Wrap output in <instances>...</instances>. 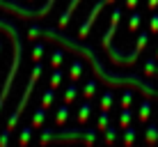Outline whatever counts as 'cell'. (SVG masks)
Listing matches in <instances>:
<instances>
[{"label":"cell","mask_w":158,"mask_h":147,"mask_svg":"<svg viewBox=\"0 0 158 147\" xmlns=\"http://www.w3.org/2000/svg\"><path fill=\"white\" fill-rule=\"evenodd\" d=\"M149 110H151V108H149V101H144L142 106H140V119H142V122H144V119H149Z\"/></svg>","instance_id":"cell-23"},{"label":"cell","mask_w":158,"mask_h":147,"mask_svg":"<svg viewBox=\"0 0 158 147\" xmlns=\"http://www.w3.org/2000/svg\"><path fill=\"white\" fill-rule=\"evenodd\" d=\"M41 78V64L37 62L35 64V69H32V74H30V80H28V88H25V92H23V97H21V101H19V106L14 108V113L9 115V119H7V131H14L16 129V122L21 119V115H23V108L28 106V101H30V94H32V90H35V83Z\"/></svg>","instance_id":"cell-4"},{"label":"cell","mask_w":158,"mask_h":147,"mask_svg":"<svg viewBox=\"0 0 158 147\" xmlns=\"http://www.w3.org/2000/svg\"><path fill=\"white\" fill-rule=\"evenodd\" d=\"M67 117H69V103H64V106H60V108H57L55 124H57V127H60V124H64V122H67Z\"/></svg>","instance_id":"cell-9"},{"label":"cell","mask_w":158,"mask_h":147,"mask_svg":"<svg viewBox=\"0 0 158 147\" xmlns=\"http://www.w3.org/2000/svg\"><path fill=\"white\" fill-rule=\"evenodd\" d=\"M28 35L32 37V39H37V37H46L48 41H55V44H62V46H67L69 51H73V53H80L87 62H92L94 64V74L99 76L101 80H106V83H110V85H140L147 94H154V88L151 85H147L142 83V80L138 78V76H112L110 71H106V69L101 67V62H99V58H96V53L92 51V48H87L83 44H78V41H71V39H67V37L62 35V32H55V30H48V28H35L32 25Z\"/></svg>","instance_id":"cell-1"},{"label":"cell","mask_w":158,"mask_h":147,"mask_svg":"<svg viewBox=\"0 0 158 147\" xmlns=\"http://www.w3.org/2000/svg\"><path fill=\"white\" fill-rule=\"evenodd\" d=\"M62 76H64V74H62V71H60V67H57V69H55V71H53V74H51V88H53V90H57V88H60V85H62Z\"/></svg>","instance_id":"cell-16"},{"label":"cell","mask_w":158,"mask_h":147,"mask_svg":"<svg viewBox=\"0 0 158 147\" xmlns=\"http://www.w3.org/2000/svg\"><path fill=\"white\" fill-rule=\"evenodd\" d=\"M9 133H12V131H7V129H5V133L0 136V147H5V145H7V140H9Z\"/></svg>","instance_id":"cell-27"},{"label":"cell","mask_w":158,"mask_h":147,"mask_svg":"<svg viewBox=\"0 0 158 147\" xmlns=\"http://www.w3.org/2000/svg\"><path fill=\"white\" fill-rule=\"evenodd\" d=\"M0 30L7 32V35L12 37V44H14V60H12V67H9L7 80H5V88H2V92H0V110H2V103L9 97L12 83H14L16 76H19V67H21V37H19V32H16V25L9 23V21H5V19H0Z\"/></svg>","instance_id":"cell-3"},{"label":"cell","mask_w":158,"mask_h":147,"mask_svg":"<svg viewBox=\"0 0 158 147\" xmlns=\"http://www.w3.org/2000/svg\"><path fill=\"white\" fill-rule=\"evenodd\" d=\"M55 5V0H46V5L39 9H28L23 7V5L14 2V0H0V7L7 9V12H14L16 16H21V19H44L48 12H51V7Z\"/></svg>","instance_id":"cell-5"},{"label":"cell","mask_w":158,"mask_h":147,"mask_svg":"<svg viewBox=\"0 0 158 147\" xmlns=\"http://www.w3.org/2000/svg\"><path fill=\"white\" fill-rule=\"evenodd\" d=\"M151 30L158 32V16H154V19H151Z\"/></svg>","instance_id":"cell-29"},{"label":"cell","mask_w":158,"mask_h":147,"mask_svg":"<svg viewBox=\"0 0 158 147\" xmlns=\"http://www.w3.org/2000/svg\"><path fill=\"white\" fill-rule=\"evenodd\" d=\"M53 101H55V90H46V92H44V99H41V106L44 108H46V110H48V108H51L53 106Z\"/></svg>","instance_id":"cell-10"},{"label":"cell","mask_w":158,"mask_h":147,"mask_svg":"<svg viewBox=\"0 0 158 147\" xmlns=\"http://www.w3.org/2000/svg\"><path fill=\"white\" fill-rule=\"evenodd\" d=\"M156 136H158V127H149V133H147V140H149V143H154V140H156Z\"/></svg>","instance_id":"cell-26"},{"label":"cell","mask_w":158,"mask_h":147,"mask_svg":"<svg viewBox=\"0 0 158 147\" xmlns=\"http://www.w3.org/2000/svg\"><path fill=\"white\" fill-rule=\"evenodd\" d=\"M94 92H96V83H94V80H87V83H85V88H83L85 99H92V97H94Z\"/></svg>","instance_id":"cell-17"},{"label":"cell","mask_w":158,"mask_h":147,"mask_svg":"<svg viewBox=\"0 0 158 147\" xmlns=\"http://www.w3.org/2000/svg\"><path fill=\"white\" fill-rule=\"evenodd\" d=\"M96 143V131L94 129H83V127H76V129H60V131H51V129H44L39 143Z\"/></svg>","instance_id":"cell-2"},{"label":"cell","mask_w":158,"mask_h":147,"mask_svg":"<svg viewBox=\"0 0 158 147\" xmlns=\"http://www.w3.org/2000/svg\"><path fill=\"white\" fill-rule=\"evenodd\" d=\"M110 106H112V92L106 90V94L101 99V110H110Z\"/></svg>","instance_id":"cell-19"},{"label":"cell","mask_w":158,"mask_h":147,"mask_svg":"<svg viewBox=\"0 0 158 147\" xmlns=\"http://www.w3.org/2000/svg\"><path fill=\"white\" fill-rule=\"evenodd\" d=\"M41 58H44V46H41V44H37L35 48H32V60H35V62H39Z\"/></svg>","instance_id":"cell-22"},{"label":"cell","mask_w":158,"mask_h":147,"mask_svg":"<svg viewBox=\"0 0 158 147\" xmlns=\"http://www.w3.org/2000/svg\"><path fill=\"white\" fill-rule=\"evenodd\" d=\"M83 2V0H69V5H67V9L62 12V16H60V28H64V25L69 23V19H71V14L76 12V7Z\"/></svg>","instance_id":"cell-7"},{"label":"cell","mask_w":158,"mask_h":147,"mask_svg":"<svg viewBox=\"0 0 158 147\" xmlns=\"http://www.w3.org/2000/svg\"><path fill=\"white\" fill-rule=\"evenodd\" d=\"M115 138H117V131L108 127V129H106V143H115Z\"/></svg>","instance_id":"cell-25"},{"label":"cell","mask_w":158,"mask_h":147,"mask_svg":"<svg viewBox=\"0 0 158 147\" xmlns=\"http://www.w3.org/2000/svg\"><path fill=\"white\" fill-rule=\"evenodd\" d=\"M32 131H35V127H23V131H21V138H19V145H28L30 138H32Z\"/></svg>","instance_id":"cell-13"},{"label":"cell","mask_w":158,"mask_h":147,"mask_svg":"<svg viewBox=\"0 0 158 147\" xmlns=\"http://www.w3.org/2000/svg\"><path fill=\"white\" fill-rule=\"evenodd\" d=\"M76 97H78V88H76V85L71 83L67 88V92H64V103H73L76 101Z\"/></svg>","instance_id":"cell-14"},{"label":"cell","mask_w":158,"mask_h":147,"mask_svg":"<svg viewBox=\"0 0 158 147\" xmlns=\"http://www.w3.org/2000/svg\"><path fill=\"white\" fill-rule=\"evenodd\" d=\"M135 5H138V0H126V7H128V9H133Z\"/></svg>","instance_id":"cell-30"},{"label":"cell","mask_w":158,"mask_h":147,"mask_svg":"<svg viewBox=\"0 0 158 147\" xmlns=\"http://www.w3.org/2000/svg\"><path fill=\"white\" fill-rule=\"evenodd\" d=\"M89 113H92V106H89V99H87L85 103H80V108H78V122H80V124H83V122H87Z\"/></svg>","instance_id":"cell-8"},{"label":"cell","mask_w":158,"mask_h":147,"mask_svg":"<svg viewBox=\"0 0 158 147\" xmlns=\"http://www.w3.org/2000/svg\"><path fill=\"white\" fill-rule=\"evenodd\" d=\"M80 76H83V64H80V62H73L71 69H69V78H71V80H78Z\"/></svg>","instance_id":"cell-15"},{"label":"cell","mask_w":158,"mask_h":147,"mask_svg":"<svg viewBox=\"0 0 158 147\" xmlns=\"http://www.w3.org/2000/svg\"><path fill=\"white\" fill-rule=\"evenodd\" d=\"M133 136H135V133H133V129H128V131L124 133V143H126V145H128V143H133Z\"/></svg>","instance_id":"cell-28"},{"label":"cell","mask_w":158,"mask_h":147,"mask_svg":"<svg viewBox=\"0 0 158 147\" xmlns=\"http://www.w3.org/2000/svg\"><path fill=\"white\" fill-rule=\"evenodd\" d=\"M140 19H142V16H140L138 12H135L133 16H131V21H128V30H131V32H135V30H138V25H140Z\"/></svg>","instance_id":"cell-21"},{"label":"cell","mask_w":158,"mask_h":147,"mask_svg":"<svg viewBox=\"0 0 158 147\" xmlns=\"http://www.w3.org/2000/svg\"><path fill=\"white\" fill-rule=\"evenodd\" d=\"M128 124H131V110H128V108H124V110H122V117H119V127H122V129H128Z\"/></svg>","instance_id":"cell-18"},{"label":"cell","mask_w":158,"mask_h":147,"mask_svg":"<svg viewBox=\"0 0 158 147\" xmlns=\"http://www.w3.org/2000/svg\"><path fill=\"white\" fill-rule=\"evenodd\" d=\"M131 99H133V92L126 90V92H124V97H122V108H128L131 106Z\"/></svg>","instance_id":"cell-24"},{"label":"cell","mask_w":158,"mask_h":147,"mask_svg":"<svg viewBox=\"0 0 158 147\" xmlns=\"http://www.w3.org/2000/svg\"><path fill=\"white\" fill-rule=\"evenodd\" d=\"M108 122H110V110H101V115H99V127H96V131H106V129H108Z\"/></svg>","instance_id":"cell-12"},{"label":"cell","mask_w":158,"mask_h":147,"mask_svg":"<svg viewBox=\"0 0 158 147\" xmlns=\"http://www.w3.org/2000/svg\"><path fill=\"white\" fill-rule=\"evenodd\" d=\"M156 5H158V0H149V9H154Z\"/></svg>","instance_id":"cell-31"},{"label":"cell","mask_w":158,"mask_h":147,"mask_svg":"<svg viewBox=\"0 0 158 147\" xmlns=\"http://www.w3.org/2000/svg\"><path fill=\"white\" fill-rule=\"evenodd\" d=\"M44 119H46V108L41 106L39 110L35 113V117H32V127H35V129H39L41 124H44Z\"/></svg>","instance_id":"cell-11"},{"label":"cell","mask_w":158,"mask_h":147,"mask_svg":"<svg viewBox=\"0 0 158 147\" xmlns=\"http://www.w3.org/2000/svg\"><path fill=\"white\" fill-rule=\"evenodd\" d=\"M62 60H64V53L62 51H55V53H53V55H51V67H60V64H62Z\"/></svg>","instance_id":"cell-20"},{"label":"cell","mask_w":158,"mask_h":147,"mask_svg":"<svg viewBox=\"0 0 158 147\" xmlns=\"http://www.w3.org/2000/svg\"><path fill=\"white\" fill-rule=\"evenodd\" d=\"M28 2H32V0H28Z\"/></svg>","instance_id":"cell-32"},{"label":"cell","mask_w":158,"mask_h":147,"mask_svg":"<svg viewBox=\"0 0 158 147\" xmlns=\"http://www.w3.org/2000/svg\"><path fill=\"white\" fill-rule=\"evenodd\" d=\"M112 2H115V0H99V2H96L94 7H92V12L87 14V19L83 21V23H80V30H78V37H80V39H85V37H87V32H89V28H92V25L96 23V16L101 14V9L106 7V5H112Z\"/></svg>","instance_id":"cell-6"}]
</instances>
